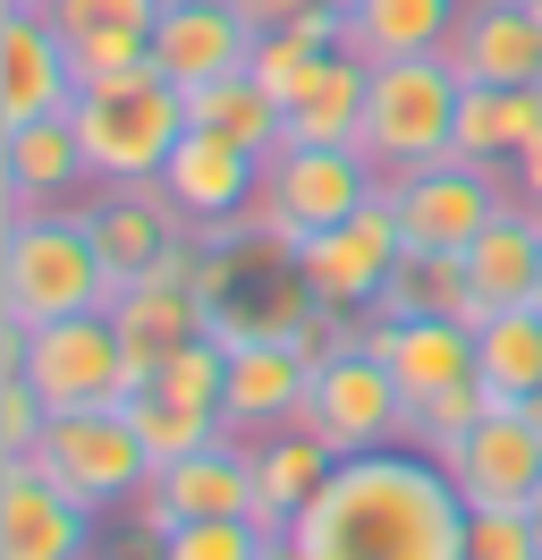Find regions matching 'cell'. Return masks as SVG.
Here are the masks:
<instances>
[{"label":"cell","mask_w":542,"mask_h":560,"mask_svg":"<svg viewBox=\"0 0 542 560\" xmlns=\"http://www.w3.org/2000/svg\"><path fill=\"white\" fill-rule=\"evenodd\" d=\"M76 60H68V35L26 9V0H0V128L17 119H51V110H76Z\"/></svg>","instance_id":"obj_13"},{"label":"cell","mask_w":542,"mask_h":560,"mask_svg":"<svg viewBox=\"0 0 542 560\" xmlns=\"http://www.w3.org/2000/svg\"><path fill=\"white\" fill-rule=\"evenodd\" d=\"M365 349L399 374L406 399H433V390L474 374V323H458V315H365Z\"/></svg>","instance_id":"obj_19"},{"label":"cell","mask_w":542,"mask_h":560,"mask_svg":"<svg viewBox=\"0 0 542 560\" xmlns=\"http://www.w3.org/2000/svg\"><path fill=\"white\" fill-rule=\"evenodd\" d=\"M263 544L271 535L255 518H187L153 544V560H263Z\"/></svg>","instance_id":"obj_31"},{"label":"cell","mask_w":542,"mask_h":560,"mask_svg":"<svg viewBox=\"0 0 542 560\" xmlns=\"http://www.w3.org/2000/svg\"><path fill=\"white\" fill-rule=\"evenodd\" d=\"M255 18L237 0H162L153 18V69L187 94V85H212V77H237L255 60Z\"/></svg>","instance_id":"obj_14"},{"label":"cell","mask_w":542,"mask_h":560,"mask_svg":"<svg viewBox=\"0 0 542 560\" xmlns=\"http://www.w3.org/2000/svg\"><path fill=\"white\" fill-rule=\"evenodd\" d=\"M297 424L322 433L339 458L381 451V442H406V390L373 349H347V357H331V365H314V390H305Z\"/></svg>","instance_id":"obj_9"},{"label":"cell","mask_w":542,"mask_h":560,"mask_svg":"<svg viewBox=\"0 0 542 560\" xmlns=\"http://www.w3.org/2000/svg\"><path fill=\"white\" fill-rule=\"evenodd\" d=\"M76 137H85L94 187H153L162 162L178 153V137H187V94L162 69L85 85L76 94Z\"/></svg>","instance_id":"obj_3"},{"label":"cell","mask_w":542,"mask_h":560,"mask_svg":"<svg viewBox=\"0 0 542 560\" xmlns=\"http://www.w3.org/2000/svg\"><path fill=\"white\" fill-rule=\"evenodd\" d=\"M474 383L492 408H526L542 390V306H500L474 323Z\"/></svg>","instance_id":"obj_28"},{"label":"cell","mask_w":542,"mask_h":560,"mask_svg":"<svg viewBox=\"0 0 542 560\" xmlns=\"http://www.w3.org/2000/svg\"><path fill=\"white\" fill-rule=\"evenodd\" d=\"M365 85H373V60H356L347 43L314 60V77L297 85L288 103V144H356L365 137Z\"/></svg>","instance_id":"obj_24"},{"label":"cell","mask_w":542,"mask_h":560,"mask_svg":"<svg viewBox=\"0 0 542 560\" xmlns=\"http://www.w3.org/2000/svg\"><path fill=\"white\" fill-rule=\"evenodd\" d=\"M449 69L467 85H542V26L526 18V0H467Z\"/></svg>","instance_id":"obj_20"},{"label":"cell","mask_w":542,"mask_h":560,"mask_svg":"<svg viewBox=\"0 0 542 560\" xmlns=\"http://www.w3.org/2000/svg\"><path fill=\"white\" fill-rule=\"evenodd\" d=\"M458 18H467V0H356L347 51L356 60H424V51H449Z\"/></svg>","instance_id":"obj_26"},{"label":"cell","mask_w":542,"mask_h":560,"mask_svg":"<svg viewBox=\"0 0 542 560\" xmlns=\"http://www.w3.org/2000/svg\"><path fill=\"white\" fill-rule=\"evenodd\" d=\"M483 408H492V390L474 383V374H467V383H449V390H433V399H406V442L440 458L474 417H483Z\"/></svg>","instance_id":"obj_32"},{"label":"cell","mask_w":542,"mask_h":560,"mask_svg":"<svg viewBox=\"0 0 542 560\" xmlns=\"http://www.w3.org/2000/svg\"><path fill=\"white\" fill-rule=\"evenodd\" d=\"M331 467H339V451L322 442V433H305V424H271V433H255V510H246V518L280 544V535L297 526V510L331 485Z\"/></svg>","instance_id":"obj_21"},{"label":"cell","mask_w":542,"mask_h":560,"mask_svg":"<svg viewBox=\"0 0 542 560\" xmlns=\"http://www.w3.org/2000/svg\"><path fill=\"white\" fill-rule=\"evenodd\" d=\"M314 60H322V43L305 35V26H263V35H255V60H246V69H255V77L271 85V94H280V119H288L297 85L314 77Z\"/></svg>","instance_id":"obj_33"},{"label":"cell","mask_w":542,"mask_h":560,"mask_svg":"<svg viewBox=\"0 0 542 560\" xmlns=\"http://www.w3.org/2000/svg\"><path fill=\"white\" fill-rule=\"evenodd\" d=\"M187 128H212V137L246 144V153H280L288 144V119H280V94H271L255 69L212 77V85H187Z\"/></svg>","instance_id":"obj_27"},{"label":"cell","mask_w":542,"mask_h":560,"mask_svg":"<svg viewBox=\"0 0 542 560\" xmlns=\"http://www.w3.org/2000/svg\"><path fill=\"white\" fill-rule=\"evenodd\" d=\"M339 9H356V0H339Z\"/></svg>","instance_id":"obj_43"},{"label":"cell","mask_w":542,"mask_h":560,"mask_svg":"<svg viewBox=\"0 0 542 560\" xmlns=\"http://www.w3.org/2000/svg\"><path fill=\"white\" fill-rule=\"evenodd\" d=\"M26 9H51V0H26Z\"/></svg>","instance_id":"obj_42"},{"label":"cell","mask_w":542,"mask_h":560,"mask_svg":"<svg viewBox=\"0 0 542 560\" xmlns=\"http://www.w3.org/2000/svg\"><path fill=\"white\" fill-rule=\"evenodd\" d=\"M34 467L68 492V501H85V510H128L144 476H153V458H144V433H136L128 399L119 408H68V417L43 424V442H34Z\"/></svg>","instance_id":"obj_6"},{"label":"cell","mask_w":542,"mask_h":560,"mask_svg":"<svg viewBox=\"0 0 542 560\" xmlns=\"http://www.w3.org/2000/svg\"><path fill=\"white\" fill-rule=\"evenodd\" d=\"M153 390H162V399H178V408H196V417H221V408H229V340L203 323L196 340H187V349L153 374ZM221 424H229V417H221Z\"/></svg>","instance_id":"obj_29"},{"label":"cell","mask_w":542,"mask_h":560,"mask_svg":"<svg viewBox=\"0 0 542 560\" xmlns=\"http://www.w3.org/2000/svg\"><path fill=\"white\" fill-rule=\"evenodd\" d=\"M526 417H534V424H542V390H534V399H526Z\"/></svg>","instance_id":"obj_39"},{"label":"cell","mask_w":542,"mask_h":560,"mask_svg":"<svg viewBox=\"0 0 542 560\" xmlns=\"http://www.w3.org/2000/svg\"><path fill=\"white\" fill-rule=\"evenodd\" d=\"M467 492L449 485V467L415 442H381L331 467V485L314 492L288 526L305 560H467Z\"/></svg>","instance_id":"obj_1"},{"label":"cell","mask_w":542,"mask_h":560,"mask_svg":"<svg viewBox=\"0 0 542 560\" xmlns=\"http://www.w3.org/2000/svg\"><path fill=\"white\" fill-rule=\"evenodd\" d=\"M119 280L102 264L94 230L76 205H34V212H9L0 230V323H68V315H110Z\"/></svg>","instance_id":"obj_2"},{"label":"cell","mask_w":542,"mask_h":560,"mask_svg":"<svg viewBox=\"0 0 542 560\" xmlns=\"http://www.w3.org/2000/svg\"><path fill=\"white\" fill-rule=\"evenodd\" d=\"M43 424H51V408H43V390H34L26 374H0V458H34V442H43Z\"/></svg>","instance_id":"obj_36"},{"label":"cell","mask_w":542,"mask_h":560,"mask_svg":"<svg viewBox=\"0 0 542 560\" xmlns=\"http://www.w3.org/2000/svg\"><path fill=\"white\" fill-rule=\"evenodd\" d=\"M0 196H9V212L85 205L94 196V162H85V137H76V110L0 128Z\"/></svg>","instance_id":"obj_16"},{"label":"cell","mask_w":542,"mask_h":560,"mask_svg":"<svg viewBox=\"0 0 542 560\" xmlns=\"http://www.w3.org/2000/svg\"><path fill=\"white\" fill-rule=\"evenodd\" d=\"M534 510H542V501H534Z\"/></svg>","instance_id":"obj_44"},{"label":"cell","mask_w":542,"mask_h":560,"mask_svg":"<svg viewBox=\"0 0 542 560\" xmlns=\"http://www.w3.org/2000/svg\"><path fill=\"white\" fill-rule=\"evenodd\" d=\"M534 306H542V298H534Z\"/></svg>","instance_id":"obj_45"},{"label":"cell","mask_w":542,"mask_h":560,"mask_svg":"<svg viewBox=\"0 0 542 560\" xmlns=\"http://www.w3.org/2000/svg\"><path fill=\"white\" fill-rule=\"evenodd\" d=\"M43 18H51L68 43H85V35H153L162 0H51Z\"/></svg>","instance_id":"obj_34"},{"label":"cell","mask_w":542,"mask_h":560,"mask_svg":"<svg viewBox=\"0 0 542 560\" xmlns=\"http://www.w3.org/2000/svg\"><path fill=\"white\" fill-rule=\"evenodd\" d=\"M76 212H85V230H94V246H102V264H110L119 289L144 280L169 246L187 238V212L162 196V178H153V187H94Z\"/></svg>","instance_id":"obj_18"},{"label":"cell","mask_w":542,"mask_h":560,"mask_svg":"<svg viewBox=\"0 0 542 560\" xmlns=\"http://www.w3.org/2000/svg\"><path fill=\"white\" fill-rule=\"evenodd\" d=\"M399 255H406L399 212H390V196H373L365 212H347V221H331V230H305L297 238V272H305V289H314L322 306L373 315V298L390 289Z\"/></svg>","instance_id":"obj_10"},{"label":"cell","mask_w":542,"mask_h":560,"mask_svg":"<svg viewBox=\"0 0 542 560\" xmlns=\"http://www.w3.org/2000/svg\"><path fill=\"white\" fill-rule=\"evenodd\" d=\"M440 467L467 492V510H534L542 501V424L526 408H483L440 451Z\"/></svg>","instance_id":"obj_12"},{"label":"cell","mask_w":542,"mask_h":560,"mask_svg":"<svg viewBox=\"0 0 542 560\" xmlns=\"http://www.w3.org/2000/svg\"><path fill=\"white\" fill-rule=\"evenodd\" d=\"M467 280H474V298L500 315V306H534L542 298V230H534V212L508 196L492 221H483V238L467 246Z\"/></svg>","instance_id":"obj_23"},{"label":"cell","mask_w":542,"mask_h":560,"mask_svg":"<svg viewBox=\"0 0 542 560\" xmlns=\"http://www.w3.org/2000/svg\"><path fill=\"white\" fill-rule=\"evenodd\" d=\"M237 9H246V18H255V26H288V18H305V9H314V0H237Z\"/></svg>","instance_id":"obj_38"},{"label":"cell","mask_w":542,"mask_h":560,"mask_svg":"<svg viewBox=\"0 0 542 560\" xmlns=\"http://www.w3.org/2000/svg\"><path fill=\"white\" fill-rule=\"evenodd\" d=\"M381 196H390V212H399V238L406 255H467L474 238H483V221L508 205V171H492V162H424V171H399L381 178Z\"/></svg>","instance_id":"obj_7"},{"label":"cell","mask_w":542,"mask_h":560,"mask_svg":"<svg viewBox=\"0 0 542 560\" xmlns=\"http://www.w3.org/2000/svg\"><path fill=\"white\" fill-rule=\"evenodd\" d=\"M526 18H534V26H542V0H526Z\"/></svg>","instance_id":"obj_40"},{"label":"cell","mask_w":542,"mask_h":560,"mask_svg":"<svg viewBox=\"0 0 542 560\" xmlns=\"http://www.w3.org/2000/svg\"><path fill=\"white\" fill-rule=\"evenodd\" d=\"M467 560H542V544H534V510H474V526H467Z\"/></svg>","instance_id":"obj_35"},{"label":"cell","mask_w":542,"mask_h":560,"mask_svg":"<svg viewBox=\"0 0 542 560\" xmlns=\"http://www.w3.org/2000/svg\"><path fill=\"white\" fill-rule=\"evenodd\" d=\"M458 94H467V77L449 69V51H424V60H373L365 137H356V144L381 162V178L424 171V162H449Z\"/></svg>","instance_id":"obj_4"},{"label":"cell","mask_w":542,"mask_h":560,"mask_svg":"<svg viewBox=\"0 0 542 560\" xmlns=\"http://www.w3.org/2000/svg\"><path fill=\"white\" fill-rule=\"evenodd\" d=\"M263 153H246V144L212 137V128H187L178 137V153L162 162V196L178 212H187V230H203V221H237V212L263 196Z\"/></svg>","instance_id":"obj_17"},{"label":"cell","mask_w":542,"mask_h":560,"mask_svg":"<svg viewBox=\"0 0 542 560\" xmlns=\"http://www.w3.org/2000/svg\"><path fill=\"white\" fill-rule=\"evenodd\" d=\"M0 560H94V510L34 458H0Z\"/></svg>","instance_id":"obj_15"},{"label":"cell","mask_w":542,"mask_h":560,"mask_svg":"<svg viewBox=\"0 0 542 560\" xmlns=\"http://www.w3.org/2000/svg\"><path fill=\"white\" fill-rule=\"evenodd\" d=\"M128 417H136V433H144V458H153V467H178V458H196L212 433H229L221 417H196V408H178L162 390H136Z\"/></svg>","instance_id":"obj_30"},{"label":"cell","mask_w":542,"mask_h":560,"mask_svg":"<svg viewBox=\"0 0 542 560\" xmlns=\"http://www.w3.org/2000/svg\"><path fill=\"white\" fill-rule=\"evenodd\" d=\"M534 544H542V510H534Z\"/></svg>","instance_id":"obj_41"},{"label":"cell","mask_w":542,"mask_h":560,"mask_svg":"<svg viewBox=\"0 0 542 560\" xmlns=\"http://www.w3.org/2000/svg\"><path fill=\"white\" fill-rule=\"evenodd\" d=\"M305 390H314V365H305L288 340H246V349H229V408H221V417L255 442L271 424H297Z\"/></svg>","instance_id":"obj_22"},{"label":"cell","mask_w":542,"mask_h":560,"mask_svg":"<svg viewBox=\"0 0 542 560\" xmlns=\"http://www.w3.org/2000/svg\"><path fill=\"white\" fill-rule=\"evenodd\" d=\"M534 137H542V85H467L458 94V137H449L458 162L508 171Z\"/></svg>","instance_id":"obj_25"},{"label":"cell","mask_w":542,"mask_h":560,"mask_svg":"<svg viewBox=\"0 0 542 560\" xmlns=\"http://www.w3.org/2000/svg\"><path fill=\"white\" fill-rule=\"evenodd\" d=\"M0 374H26L43 390V408H119L128 399V340L110 315H68V323H0Z\"/></svg>","instance_id":"obj_5"},{"label":"cell","mask_w":542,"mask_h":560,"mask_svg":"<svg viewBox=\"0 0 542 560\" xmlns=\"http://www.w3.org/2000/svg\"><path fill=\"white\" fill-rule=\"evenodd\" d=\"M128 510H136V526H144V544H162L169 526H187V518H246V510H255V442H246L237 424L212 433L196 458L153 467Z\"/></svg>","instance_id":"obj_8"},{"label":"cell","mask_w":542,"mask_h":560,"mask_svg":"<svg viewBox=\"0 0 542 560\" xmlns=\"http://www.w3.org/2000/svg\"><path fill=\"white\" fill-rule=\"evenodd\" d=\"M263 187L280 205V221H288V255H297L305 230H331V221H347V212H365L381 196V162L365 144H280Z\"/></svg>","instance_id":"obj_11"},{"label":"cell","mask_w":542,"mask_h":560,"mask_svg":"<svg viewBox=\"0 0 542 560\" xmlns=\"http://www.w3.org/2000/svg\"><path fill=\"white\" fill-rule=\"evenodd\" d=\"M508 196H517V205H534V212H542V137L526 144L517 162H508Z\"/></svg>","instance_id":"obj_37"}]
</instances>
